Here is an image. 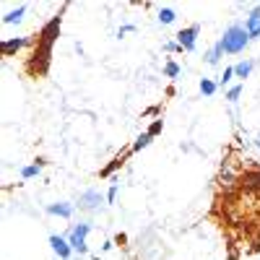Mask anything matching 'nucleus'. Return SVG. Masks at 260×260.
<instances>
[{
	"mask_svg": "<svg viewBox=\"0 0 260 260\" xmlns=\"http://www.w3.org/2000/svg\"><path fill=\"white\" fill-rule=\"evenodd\" d=\"M219 45H221L224 55H240V52H245L247 45H250V34H247V29H245L242 24H232V26L224 31V37L219 39Z\"/></svg>",
	"mask_w": 260,
	"mask_h": 260,
	"instance_id": "f257e3e1",
	"label": "nucleus"
},
{
	"mask_svg": "<svg viewBox=\"0 0 260 260\" xmlns=\"http://www.w3.org/2000/svg\"><path fill=\"white\" fill-rule=\"evenodd\" d=\"M89 232H91V221H78V224L71 226V232L65 234V237H68L73 252H78V255L89 252V245H86V237H89Z\"/></svg>",
	"mask_w": 260,
	"mask_h": 260,
	"instance_id": "f03ea898",
	"label": "nucleus"
},
{
	"mask_svg": "<svg viewBox=\"0 0 260 260\" xmlns=\"http://www.w3.org/2000/svg\"><path fill=\"white\" fill-rule=\"evenodd\" d=\"M198 34H201V26H198V24H192V26L177 31V39H175V42L180 45V50H185V52H195V45H198Z\"/></svg>",
	"mask_w": 260,
	"mask_h": 260,
	"instance_id": "7ed1b4c3",
	"label": "nucleus"
},
{
	"mask_svg": "<svg viewBox=\"0 0 260 260\" xmlns=\"http://www.w3.org/2000/svg\"><path fill=\"white\" fill-rule=\"evenodd\" d=\"M31 42H34L31 37H13V39H3V42H0V52H3V57H13V52L29 47Z\"/></svg>",
	"mask_w": 260,
	"mask_h": 260,
	"instance_id": "20e7f679",
	"label": "nucleus"
},
{
	"mask_svg": "<svg viewBox=\"0 0 260 260\" xmlns=\"http://www.w3.org/2000/svg\"><path fill=\"white\" fill-rule=\"evenodd\" d=\"M50 247H52V252H55L60 260H71V255H73V247H71V242H68V237L50 234Z\"/></svg>",
	"mask_w": 260,
	"mask_h": 260,
	"instance_id": "39448f33",
	"label": "nucleus"
},
{
	"mask_svg": "<svg viewBox=\"0 0 260 260\" xmlns=\"http://www.w3.org/2000/svg\"><path fill=\"white\" fill-rule=\"evenodd\" d=\"M102 192L99 190H86L81 192V198H78V208L81 211H99L102 208Z\"/></svg>",
	"mask_w": 260,
	"mask_h": 260,
	"instance_id": "423d86ee",
	"label": "nucleus"
},
{
	"mask_svg": "<svg viewBox=\"0 0 260 260\" xmlns=\"http://www.w3.org/2000/svg\"><path fill=\"white\" fill-rule=\"evenodd\" d=\"M245 29L250 34V39H260V6H255L245 21Z\"/></svg>",
	"mask_w": 260,
	"mask_h": 260,
	"instance_id": "0eeeda50",
	"label": "nucleus"
},
{
	"mask_svg": "<svg viewBox=\"0 0 260 260\" xmlns=\"http://www.w3.org/2000/svg\"><path fill=\"white\" fill-rule=\"evenodd\" d=\"M73 203H68V201H60V203H50L47 206V213L50 216H60V219H71L73 216Z\"/></svg>",
	"mask_w": 260,
	"mask_h": 260,
	"instance_id": "6e6552de",
	"label": "nucleus"
},
{
	"mask_svg": "<svg viewBox=\"0 0 260 260\" xmlns=\"http://www.w3.org/2000/svg\"><path fill=\"white\" fill-rule=\"evenodd\" d=\"M26 11H29V6H26V3H24V6H18L16 11H8V13L3 16V24H8V26H11V24H21V21H24V13H26Z\"/></svg>",
	"mask_w": 260,
	"mask_h": 260,
	"instance_id": "1a4fd4ad",
	"label": "nucleus"
},
{
	"mask_svg": "<svg viewBox=\"0 0 260 260\" xmlns=\"http://www.w3.org/2000/svg\"><path fill=\"white\" fill-rule=\"evenodd\" d=\"M130 154H133V151H130V148H127V151H122V154H120V156H115L110 167H104V169H102V177H110V175H112V172H115L117 167H122V164H125V159H127Z\"/></svg>",
	"mask_w": 260,
	"mask_h": 260,
	"instance_id": "9d476101",
	"label": "nucleus"
},
{
	"mask_svg": "<svg viewBox=\"0 0 260 260\" xmlns=\"http://www.w3.org/2000/svg\"><path fill=\"white\" fill-rule=\"evenodd\" d=\"M221 57H224V50H221L219 42H216V45L206 52V62H208V65H219V62H221Z\"/></svg>",
	"mask_w": 260,
	"mask_h": 260,
	"instance_id": "9b49d317",
	"label": "nucleus"
},
{
	"mask_svg": "<svg viewBox=\"0 0 260 260\" xmlns=\"http://www.w3.org/2000/svg\"><path fill=\"white\" fill-rule=\"evenodd\" d=\"M252 68H255L252 60H242V62L234 65V76H237V78H247V76L252 73Z\"/></svg>",
	"mask_w": 260,
	"mask_h": 260,
	"instance_id": "f8f14e48",
	"label": "nucleus"
},
{
	"mask_svg": "<svg viewBox=\"0 0 260 260\" xmlns=\"http://www.w3.org/2000/svg\"><path fill=\"white\" fill-rule=\"evenodd\" d=\"M42 164H45V161H42V159H37V164H29V167H24V169H21V177H24V180L39 177V172H42Z\"/></svg>",
	"mask_w": 260,
	"mask_h": 260,
	"instance_id": "ddd939ff",
	"label": "nucleus"
},
{
	"mask_svg": "<svg viewBox=\"0 0 260 260\" xmlns=\"http://www.w3.org/2000/svg\"><path fill=\"white\" fill-rule=\"evenodd\" d=\"M151 141H154V136H151V133H141L136 141H133V146H130V151H133V154H136V151H141V148H146Z\"/></svg>",
	"mask_w": 260,
	"mask_h": 260,
	"instance_id": "4468645a",
	"label": "nucleus"
},
{
	"mask_svg": "<svg viewBox=\"0 0 260 260\" xmlns=\"http://www.w3.org/2000/svg\"><path fill=\"white\" fill-rule=\"evenodd\" d=\"M242 182H245L247 187H252V190H260V169H255V172H247V175L242 177Z\"/></svg>",
	"mask_w": 260,
	"mask_h": 260,
	"instance_id": "2eb2a0df",
	"label": "nucleus"
},
{
	"mask_svg": "<svg viewBox=\"0 0 260 260\" xmlns=\"http://www.w3.org/2000/svg\"><path fill=\"white\" fill-rule=\"evenodd\" d=\"M216 89H219V83H213L211 78H203V81H201V94H203V96H213Z\"/></svg>",
	"mask_w": 260,
	"mask_h": 260,
	"instance_id": "dca6fc26",
	"label": "nucleus"
},
{
	"mask_svg": "<svg viewBox=\"0 0 260 260\" xmlns=\"http://www.w3.org/2000/svg\"><path fill=\"white\" fill-rule=\"evenodd\" d=\"M156 16H159V24H164V26H167V24H172V21L177 18V13L172 11V8H159V13H156Z\"/></svg>",
	"mask_w": 260,
	"mask_h": 260,
	"instance_id": "f3484780",
	"label": "nucleus"
},
{
	"mask_svg": "<svg viewBox=\"0 0 260 260\" xmlns=\"http://www.w3.org/2000/svg\"><path fill=\"white\" fill-rule=\"evenodd\" d=\"M164 76H167V78H177V76H180V65H177L175 60H169V62L164 65Z\"/></svg>",
	"mask_w": 260,
	"mask_h": 260,
	"instance_id": "a211bd4d",
	"label": "nucleus"
},
{
	"mask_svg": "<svg viewBox=\"0 0 260 260\" xmlns=\"http://www.w3.org/2000/svg\"><path fill=\"white\" fill-rule=\"evenodd\" d=\"M240 94H242V86L240 83H237V86H232V89L226 91V99L234 104V102H240Z\"/></svg>",
	"mask_w": 260,
	"mask_h": 260,
	"instance_id": "6ab92c4d",
	"label": "nucleus"
},
{
	"mask_svg": "<svg viewBox=\"0 0 260 260\" xmlns=\"http://www.w3.org/2000/svg\"><path fill=\"white\" fill-rule=\"evenodd\" d=\"M161 127H164V122H161V120H154V122H151V127L146 130V133H151V136H154V138H156V136L161 133Z\"/></svg>",
	"mask_w": 260,
	"mask_h": 260,
	"instance_id": "aec40b11",
	"label": "nucleus"
},
{
	"mask_svg": "<svg viewBox=\"0 0 260 260\" xmlns=\"http://www.w3.org/2000/svg\"><path fill=\"white\" fill-rule=\"evenodd\" d=\"M232 78H234V65H232V68H224V76L219 78V86H226Z\"/></svg>",
	"mask_w": 260,
	"mask_h": 260,
	"instance_id": "412c9836",
	"label": "nucleus"
},
{
	"mask_svg": "<svg viewBox=\"0 0 260 260\" xmlns=\"http://www.w3.org/2000/svg\"><path fill=\"white\" fill-rule=\"evenodd\" d=\"M115 198H117V182H112L107 190V203H115Z\"/></svg>",
	"mask_w": 260,
	"mask_h": 260,
	"instance_id": "4be33fe9",
	"label": "nucleus"
},
{
	"mask_svg": "<svg viewBox=\"0 0 260 260\" xmlns=\"http://www.w3.org/2000/svg\"><path fill=\"white\" fill-rule=\"evenodd\" d=\"M130 31H136V26H133V24H125V26H120V29H117V37L122 39V37H125V34H130Z\"/></svg>",
	"mask_w": 260,
	"mask_h": 260,
	"instance_id": "5701e85b",
	"label": "nucleus"
},
{
	"mask_svg": "<svg viewBox=\"0 0 260 260\" xmlns=\"http://www.w3.org/2000/svg\"><path fill=\"white\" fill-rule=\"evenodd\" d=\"M177 50H180L177 42H164V52H177Z\"/></svg>",
	"mask_w": 260,
	"mask_h": 260,
	"instance_id": "b1692460",
	"label": "nucleus"
},
{
	"mask_svg": "<svg viewBox=\"0 0 260 260\" xmlns=\"http://www.w3.org/2000/svg\"><path fill=\"white\" fill-rule=\"evenodd\" d=\"M255 146H257V148H260V133H257V138H255Z\"/></svg>",
	"mask_w": 260,
	"mask_h": 260,
	"instance_id": "393cba45",
	"label": "nucleus"
}]
</instances>
